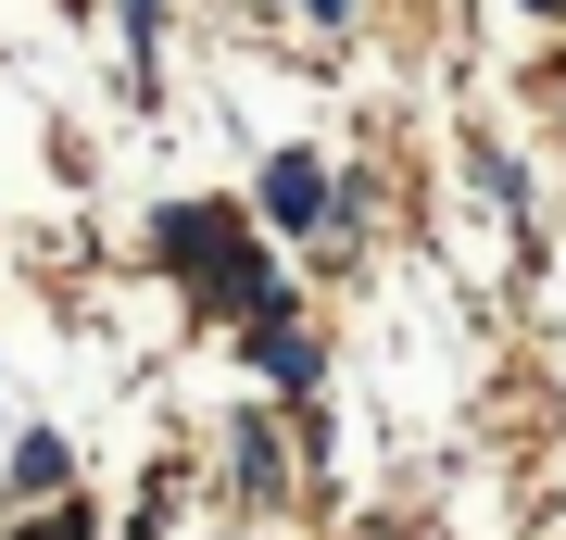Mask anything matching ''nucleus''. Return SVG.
<instances>
[{
	"label": "nucleus",
	"instance_id": "2",
	"mask_svg": "<svg viewBox=\"0 0 566 540\" xmlns=\"http://www.w3.org/2000/svg\"><path fill=\"white\" fill-rule=\"evenodd\" d=\"M252 226L264 240H353L365 226V177H327V151H264Z\"/></svg>",
	"mask_w": 566,
	"mask_h": 540
},
{
	"label": "nucleus",
	"instance_id": "8",
	"mask_svg": "<svg viewBox=\"0 0 566 540\" xmlns=\"http://www.w3.org/2000/svg\"><path fill=\"white\" fill-rule=\"evenodd\" d=\"M479 189L504 201V214H528V177H516V151H504V139H479Z\"/></svg>",
	"mask_w": 566,
	"mask_h": 540
},
{
	"label": "nucleus",
	"instance_id": "3",
	"mask_svg": "<svg viewBox=\"0 0 566 540\" xmlns=\"http://www.w3.org/2000/svg\"><path fill=\"white\" fill-rule=\"evenodd\" d=\"M227 490L240 502H290V441L264 402H227Z\"/></svg>",
	"mask_w": 566,
	"mask_h": 540
},
{
	"label": "nucleus",
	"instance_id": "10",
	"mask_svg": "<svg viewBox=\"0 0 566 540\" xmlns=\"http://www.w3.org/2000/svg\"><path fill=\"white\" fill-rule=\"evenodd\" d=\"M516 13H566V0H516Z\"/></svg>",
	"mask_w": 566,
	"mask_h": 540
},
{
	"label": "nucleus",
	"instance_id": "11",
	"mask_svg": "<svg viewBox=\"0 0 566 540\" xmlns=\"http://www.w3.org/2000/svg\"><path fill=\"white\" fill-rule=\"evenodd\" d=\"M554 88H566V76H554Z\"/></svg>",
	"mask_w": 566,
	"mask_h": 540
},
{
	"label": "nucleus",
	"instance_id": "6",
	"mask_svg": "<svg viewBox=\"0 0 566 540\" xmlns=\"http://www.w3.org/2000/svg\"><path fill=\"white\" fill-rule=\"evenodd\" d=\"M63 478H76V453H63L51 427H25V441H13V490L39 502V490H63Z\"/></svg>",
	"mask_w": 566,
	"mask_h": 540
},
{
	"label": "nucleus",
	"instance_id": "9",
	"mask_svg": "<svg viewBox=\"0 0 566 540\" xmlns=\"http://www.w3.org/2000/svg\"><path fill=\"white\" fill-rule=\"evenodd\" d=\"M290 13H303V25H353L365 0H290Z\"/></svg>",
	"mask_w": 566,
	"mask_h": 540
},
{
	"label": "nucleus",
	"instance_id": "4",
	"mask_svg": "<svg viewBox=\"0 0 566 540\" xmlns=\"http://www.w3.org/2000/svg\"><path fill=\"white\" fill-rule=\"evenodd\" d=\"M240 364H252L264 390H290V402H315V390H327V340H315L303 315H277V327H240Z\"/></svg>",
	"mask_w": 566,
	"mask_h": 540
},
{
	"label": "nucleus",
	"instance_id": "1",
	"mask_svg": "<svg viewBox=\"0 0 566 540\" xmlns=\"http://www.w3.org/2000/svg\"><path fill=\"white\" fill-rule=\"evenodd\" d=\"M151 264L202 301V315H227V327L303 315V289L277 277V252H264V226L240 214V201H164V214H151Z\"/></svg>",
	"mask_w": 566,
	"mask_h": 540
},
{
	"label": "nucleus",
	"instance_id": "7",
	"mask_svg": "<svg viewBox=\"0 0 566 540\" xmlns=\"http://www.w3.org/2000/svg\"><path fill=\"white\" fill-rule=\"evenodd\" d=\"M13 540H102V516H88V502H39Z\"/></svg>",
	"mask_w": 566,
	"mask_h": 540
},
{
	"label": "nucleus",
	"instance_id": "5",
	"mask_svg": "<svg viewBox=\"0 0 566 540\" xmlns=\"http://www.w3.org/2000/svg\"><path fill=\"white\" fill-rule=\"evenodd\" d=\"M164 13H177V0H114V39H126V88H139V100H164Z\"/></svg>",
	"mask_w": 566,
	"mask_h": 540
}]
</instances>
